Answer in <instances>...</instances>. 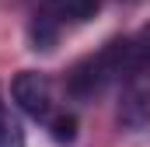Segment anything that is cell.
Returning a JSON list of instances; mask_svg holds the SVG:
<instances>
[{"mask_svg":"<svg viewBox=\"0 0 150 147\" xmlns=\"http://www.w3.org/2000/svg\"><path fill=\"white\" fill-rule=\"evenodd\" d=\"M126 49H129V39H112L105 49H98L94 56H87L84 63H77L74 74H70V81H67V91L74 98H80V102L98 98L112 81L122 77Z\"/></svg>","mask_w":150,"mask_h":147,"instance_id":"cell-1","label":"cell"},{"mask_svg":"<svg viewBox=\"0 0 150 147\" xmlns=\"http://www.w3.org/2000/svg\"><path fill=\"white\" fill-rule=\"evenodd\" d=\"M119 84H122V119L133 126L143 123L150 102V28L140 39H129Z\"/></svg>","mask_w":150,"mask_h":147,"instance_id":"cell-2","label":"cell"},{"mask_svg":"<svg viewBox=\"0 0 150 147\" xmlns=\"http://www.w3.org/2000/svg\"><path fill=\"white\" fill-rule=\"evenodd\" d=\"M11 95H14V102L21 105L25 116L49 123V116H52V91H49V77L45 74L21 70L14 77V84H11Z\"/></svg>","mask_w":150,"mask_h":147,"instance_id":"cell-3","label":"cell"},{"mask_svg":"<svg viewBox=\"0 0 150 147\" xmlns=\"http://www.w3.org/2000/svg\"><path fill=\"white\" fill-rule=\"evenodd\" d=\"M49 14L56 21H70V25H84L98 14V0H49Z\"/></svg>","mask_w":150,"mask_h":147,"instance_id":"cell-4","label":"cell"},{"mask_svg":"<svg viewBox=\"0 0 150 147\" xmlns=\"http://www.w3.org/2000/svg\"><path fill=\"white\" fill-rule=\"evenodd\" d=\"M0 147H25V130H21L18 116L4 109V102H0Z\"/></svg>","mask_w":150,"mask_h":147,"instance_id":"cell-5","label":"cell"},{"mask_svg":"<svg viewBox=\"0 0 150 147\" xmlns=\"http://www.w3.org/2000/svg\"><path fill=\"white\" fill-rule=\"evenodd\" d=\"M49 133H52L56 144H74V137H77V119L70 116V112H56V116H49Z\"/></svg>","mask_w":150,"mask_h":147,"instance_id":"cell-6","label":"cell"},{"mask_svg":"<svg viewBox=\"0 0 150 147\" xmlns=\"http://www.w3.org/2000/svg\"><path fill=\"white\" fill-rule=\"evenodd\" d=\"M56 18L52 14H42L35 25H32V42H35V49H52V42H56Z\"/></svg>","mask_w":150,"mask_h":147,"instance_id":"cell-7","label":"cell"}]
</instances>
